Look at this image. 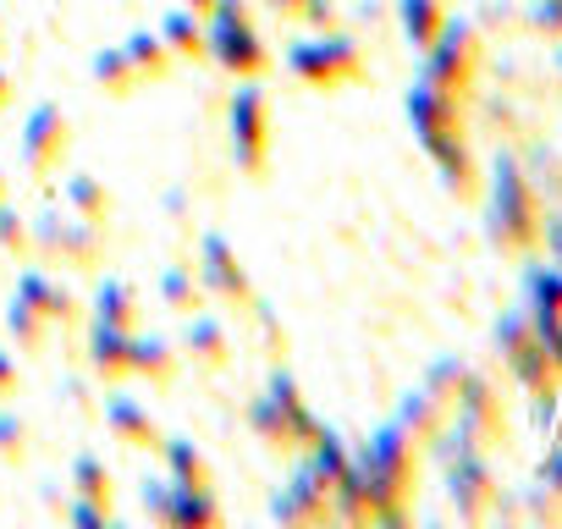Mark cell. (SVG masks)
I'll return each mask as SVG.
<instances>
[{
	"label": "cell",
	"mask_w": 562,
	"mask_h": 529,
	"mask_svg": "<svg viewBox=\"0 0 562 529\" xmlns=\"http://www.w3.org/2000/svg\"><path fill=\"white\" fill-rule=\"evenodd\" d=\"M540 304H546V315H540L546 331L562 326V277H546V282H540Z\"/></svg>",
	"instance_id": "cell-1"
},
{
	"label": "cell",
	"mask_w": 562,
	"mask_h": 529,
	"mask_svg": "<svg viewBox=\"0 0 562 529\" xmlns=\"http://www.w3.org/2000/svg\"><path fill=\"white\" fill-rule=\"evenodd\" d=\"M535 23H540L551 40H562V0H546V7L535 12Z\"/></svg>",
	"instance_id": "cell-2"
},
{
	"label": "cell",
	"mask_w": 562,
	"mask_h": 529,
	"mask_svg": "<svg viewBox=\"0 0 562 529\" xmlns=\"http://www.w3.org/2000/svg\"><path fill=\"white\" fill-rule=\"evenodd\" d=\"M546 348H551V370H562V326L546 331Z\"/></svg>",
	"instance_id": "cell-3"
}]
</instances>
